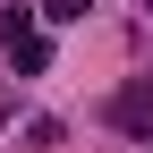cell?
Returning a JSON list of instances; mask_svg holds the SVG:
<instances>
[{
    "mask_svg": "<svg viewBox=\"0 0 153 153\" xmlns=\"http://www.w3.org/2000/svg\"><path fill=\"white\" fill-rule=\"evenodd\" d=\"M9 60L26 68V76H43V68H51V43H43V34L26 26V34H9Z\"/></svg>",
    "mask_w": 153,
    "mask_h": 153,
    "instance_id": "obj_1",
    "label": "cell"
},
{
    "mask_svg": "<svg viewBox=\"0 0 153 153\" xmlns=\"http://www.w3.org/2000/svg\"><path fill=\"white\" fill-rule=\"evenodd\" d=\"M111 119H119V128H145L153 119V85H128L119 102H111Z\"/></svg>",
    "mask_w": 153,
    "mask_h": 153,
    "instance_id": "obj_2",
    "label": "cell"
},
{
    "mask_svg": "<svg viewBox=\"0 0 153 153\" xmlns=\"http://www.w3.org/2000/svg\"><path fill=\"white\" fill-rule=\"evenodd\" d=\"M85 9H94V0H43V17H51V26H76Z\"/></svg>",
    "mask_w": 153,
    "mask_h": 153,
    "instance_id": "obj_3",
    "label": "cell"
},
{
    "mask_svg": "<svg viewBox=\"0 0 153 153\" xmlns=\"http://www.w3.org/2000/svg\"><path fill=\"white\" fill-rule=\"evenodd\" d=\"M0 128H9V94H0Z\"/></svg>",
    "mask_w": 153,
    "mask_h": 153,
    "instance_id": "obj_4",
    "label": "cell"
}]
</instances>
